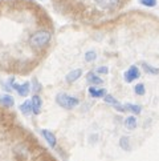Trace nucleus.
Returning a JSON list of instances; mask_svg holds the SVG:
<instances>
[{"label":"nucleus","instance_id":"4468645a","mask_svg":"<svg viewBox=\"0 0 159 161\" xmlns=\"http://www.w3.org/2000/svg\"><path fill=\"white\" fill-rule=\"evenodd\" d=\"M125 111H126V112H133V113H135V114H138V113H141L142 108H141L139 105H134V104H126V105H125Z\"/></svg>","mask_w":159,"mask_h":161},{"label":"nucleus","instance_id":"4be33fe9","mask_svg":"<svg viewBox=\"0 0 159 161\" xmlns=\"http://www.w3.org/2000/svg\"><path fill=\"white\" fill-rule=\"evenodd\" d=\"M33 85H35V89H33V91H38V83H37V80H33Z\"/></svg>","mask_w":159,"mask_h":161},{"label":"nucleus","instance_id":"9d476101","mask_svg":"<svg viewBox=\"0 0 159 161\" xmlns=\"http://www.w3.org/2000/svg\"><path fill=\"white\" fill-rule=\"evenodd\" d=\"M0 104L4 105L5 108H11V107H13L15 100H13V97H12V96L5 95V96H3L2 99H0Z\"/></svg>","mask_w":159,"mask_h":161},{"label":"nucleus","instance_id":"20e7f679","mask_svg":"<svg viewBox=\"0 0 159 161\" xmlns=\"http://www.w3.org/2000/svg\"><path fill=\"white\" fill-rule=\"evenodd\" d=\"M139 68L137 65H131L129 68V69L123 73V79H125V81L126 83H131L134 81V80H137L139 77Z\"/></svg>","mask_w":159,"mask_h":161},{"label":"nucleus","instance_id":"9b49d317","mask_svg":"<svg viewBox=\"0 0 159 161\" xmlns=\"http://www.w3.org/2000/svg\"><path fill=\"white\" fill-rule=\"evenodd\" d=\"M125 126H126L127 129H135L137 128V119L134 116L126 117V120H125Z\"/></svg>","mask_w":159,"mask_h":161},{"label":"nucleus","instance_id":"6ab92c4d","mask_svg":"<svg viewBox=\"0 0 159 161\" xmlns=\"http://www.w3.org/2000/svg\"><path fill=\"white\" fill-rule=\"evenodd\" d=\"M139 3L142 4V5H145V7H155L156 5V0H139Z\"/></svg>","mask_w":159,"mask_h":161},{"label":"nucleus","instance_id":"f3484780","mask_svg":"<svg viewBox=\"0 0 159 161\" xmlns=\"http://www.w3.org/2000/svg\"><path fill=\"white\" fill-rule=\"evenodd\" d=\"M134 92L137 93L138 96H143L146 93V89H145V85L143 84H137L134 87Z\"/></svg>","mask_w":159,"mask_h":161},{"label":"nucleus","instance_id":"a211bd4d","mask_svg":"<svg viewBox=\"0 0 159 161\" xmlns=\"http://www.w3.org/2000/svg\"><path fill=\"white\" fill-rule=\"evenodd\" d=\"M95 57H97V53H95L94 51H88V52L85 53V60H86L88 63L94 61V60H95Z\"/></svg>","mask_w":159,"mask_h":161},{"label":"nucleus","instance_id":"412c9836","mask_svg":"<svg viewBox=\"0 0 159 161\" xmlns=\"http://www.w3.org/2000/svg\"><path fill=\"white\" fill-rule=\"evenodd\" d=\"M97 72H98V73H105V75H106L107 72H109V69H107V67H100L98 69H97Z\"/></svg>","mask_w":159,"mask_h":161},{"label":"nucleus","instance_id":"f257e3e1","mask_svg":"<svg viewBox=\"0 0 159 161\" xmlns=\"http://www.w3.org/2000/svg\"><path fill=\"white\" fill-rule=\"evenodd\" d=\"M50 39H52V35H50L49 31L40 30V31H36L29 37V44H31L32 48L40 49V48H44L45 45H48L49 42H50Z\"/></svg>","mask_w":159,"mask_h":161},{"label":"nucleus","instance_id":"aec40b11","mask_svg":"<svg viewBox=\"0 0 159 161\" xmlns=\"http://www.w3.org/2000/svg\"><path fill=\"white\" fill-rule=\"evenodd\" d=\"M104 100H105V103H107V104H111V105H118L119 104V103L114 99V97H113V96H110V95H106L105 97H104Z\"/></svg>","mask_w":159,"mask_h":161},{"label":"nucleus","instance_id":"f8f14e48","mask_svg":"<svg viewBox=\"0 0 159 161\" xmlns=\"http://www.w3.org/2000/svg\"><path fill=\"white\" fill-rule=\"evenodd\" d=\"M88 81H89L90 84H92V85H98V84H101V83H102V79H100L95 73L89 72V73H88Z\"/></svg>","mask_w":159,"mask_h":161},{"label":"nucleus","instance_id":"39448f33","mask_svg":"<svg viewBox=\"0 0 159 161\" xmlns=\"http://www.w3.org/2000/svg\"><path fill=\"white\" fill-rule=\"evenodd\" d=\"M41 135H43V137L45 139V141L49 144L50 148H54L56 147V144H57V139H56V136L52 133V132L48 130V129H41Z\"/></svg>","mask_w":159,"mask_h":161},{"label":"nucleus","instance_id":"2eb2a0df","mask_svg":"<svg viewBox=\"0 0 159 161\" xmlns=\"http://www.w3.org/2000/svg\"><path fill=\"white\" fill-rule=\"evenodd\" d=\"M142 67H143V69L147 73H150V75H159V68H154V67H151L149 64H146V63H143Z\"/></svg>","mask_w":159,"mask_h":161},{"label":"nucleus","instance_id":"0eeeda50","mask_svg":"<svg viewBox=\"0 0 159 161\" xmlns=\"http://www.w3.org/2000/svg\"><path fill=\"white\" fill-rule=\"evenodd\" d=\"M81 75H82V69H81V68L72 69L69 73L66 75V81L68 83H74V81H77L80 77H81Z\"/></svg>","mask_w":159,"mask_h":161},{"label":"nucleus","instance_id":"1a4fd4ad","mask_svg":"<svg viewBox=\"0 0 159 161\" xmlns=\"http://www.w3.org/2000/svg\"><path fill=\"white\" fill-rule=\"evenodd\" d=\"M89 95L92 97H105L106 89L105 88H97L95 85H92V87L89 88Z\"/></svg>","mask_w":159,"mask_h":161},{"label":"nucleus","instance_id":"ddd939ff","mask_svg":"<svg viewBox=\"0 0 159 161\" xmlns=\"http://www.w3.org/2000/svg\"><path fill=\"white\" fill-rule=\"evenodd\" d=\"M20 111L23 112V114L28 116V114L31 113V111H32V103H29V100H27L25 103H23V104L20 105Z\"/></svg>","mask_w":159,"mask_h":161},{"label":"nucleus","instance_id":"7ed1b4c3","mask_svg":"<svg viewBox=\"0 0 159 161\" xmlns=\"http://www.w3.org/2000/svg\"><path fill=\"white\" fill-rule=\"evenodd\" d=\"M95 7L104 11H111L118 7L119 0H94Z\"/></svg>","mask_w":159,"mask_h":161},{"label":"nucleus","instance_id":"423d86ee","mask_svg":"<svg viewBox=\"0 0 159 161\" xmlns=\"http://www.w3.org/2000/svg\"><path fill=\"white\" fill-rule=\"evenodd\" d=\"M13 88H15L16 92L19 93V96L25 97V96L29 95L31 84H29V83H24V84H13Z\"/></svg>","mask_w":159,"mask_h":161},{"label":"nucleus","instance_id":"dca6fc26","mask_svg":"<svg viewBox=\"0 0 159 161\" xmlns=\"http://www.w3.org/2000/svg\"><path fill=\"white\" fill-rule=\"evenodd\" d=\"M119 144H121V148L125 149V151H130V140L129 137H121V140H119Z\"/></svg>","mask_w":159,"mask_h":161},{"label":"nucleus","instance_id":"6e6552de","mask_svg":"<svg viewBox=\"0 0 159 161\" xmlns=\"http://www.w3.org/2000/svg\"><path fill=\"white\" fill-rule=\"evenodd\" d=\"M32 111L35 114H38L40 113V109H41V105H43V101H41V97H40L38 95H35L32 97Z\"/></svg>","mask_w":159,"mask_h":161},{"label":"nucleus","instance_id":"f03ea898","mask_svg":"<svg viewBox=\"0 0 159 161\" xmlns=\"http://www.w3.org/2000/svg\"><path fill=\"white\" fill-rule=\"evenodd\" d=\"M56 103H57L60 107L65 108V109H73L80 104V100L77 99V97L69 96L66 93H59L57 96H56Z\"/></svg>","mask_w":159,"mask_h":161}]
</instances>
